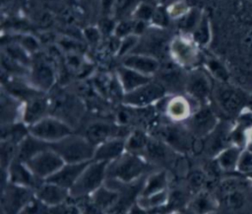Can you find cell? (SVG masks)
<instances>
[{
  "mask_svg": "<svg viewBox=\"0 0 252 214\" xmlns=\"http://www.w3.org/2000/svg\"><path fill=\"white\" fill-rule=\"evenodd\" d=\"M150 138L142 130H135L126 140V150L129 153L142 156L145 153Z\"/></svg>",
  "mask_w": 252,
  "mask_h": 214,
  "instance_id": "f1b7e54d",
  "label": "cell"
},
{
  "mask_svg": "<svg viewBox=\"0 0 252 214\" xmlns=\"http://www.w3.org/2000/svg\"><path fill=\"white\" fill-rule=\"evenodd\" d=\"M106 162L92 161L80 175L77 181L69 189L72 197H86L100 187L106 178Z\"/></svg>",
  "mask_w": 252,
  "mask_h": 214,
  "instance_id": "3957f363",
  "label": "cell"
},
{
  "mask_svg": "<svg viewBox=\"0 0 252 214\" xmlns=\"http://www.w3.org/2000/svg\"><path fill=\"white\" fill-rule=\"evenodd\" d=\"M153 18L157 24H159V25L166 24V16L161 9H158V11H156L153 15Z\"/></svg>",
  "mask_w": 252,
  "mask_h": 214,
  "instance_id": "f6af8a7d",
  "label": "cell"
},
{
  "mask_svg": "<svg viewBox=\"0 0 252 214\" xmlns=\"http://www.w3.org/2000/svg\"><path fill=\"white\" fill-rule=\"evenodd\" d=\"M242 150L240 147L233 145L224 148L217 155L216 163L220 171L231 172L237 169L238 160Z\"/></svg>",
  "mask_w": 252,
  "mask_h": 214,
  "instance_id": "cb8c5ba5",
  "label": "cell"
},
{
  "mask_svg": "<svg viewBox=\"0 0 252 214\" xmlns=\"http://www.w3.org/2000/svg\"><path fill=\"white\" fill-rule=\"evenodd\" d=\"M247 176H248L249 178H252V172H251V173H249Z\"/></svg>",
  "mask_w": 252,
  "mask_h": 214,
  "instance_id": "816d5d0a",
  "label": "cell"
},
{
  "mask_svg": "<svg viewBox=\"0 0 252 214\" xmlns=\"http://www.w3.org/2000/svg\"><path fill=\"white\" fill-rule=\"evenodd\" d=\"M55 76L52 68L44 63H36L32 71V81L40 90H48L54 83Z\"/></svg>",
  "mask_w": 252,
  "mask_h": 214,
  "instance_id": "603a6c76",
  "label": "cell"
},
{
  "mask_svg": "<svg viewBox=\"0 0 252 214\" xmlns=\"http://www.w3.org/2000/svg\"><path fill=\"white\" fill-rule=\"evenodd\" d=\"M151 168L154 167H152L142 156L126 152L108 163L106 178L129 183L148 176L147 174L153 172H150Z\"/></svg>",
  "mask_w": 252,
  "mask_h": 214,
  "instance_id": "6da1fadb",
  "label": "cell"
},
{
  "mask_svg": "<svg viewBox=\"0 0 252 214\" xmlns=\"http://www.w3.org/2000/svg\"><path fill=\"white\" fill-rule=\"evenodd\" d=\"M132 29H135V25L129 22H123L121 24H119L116 28V35L118 36H122L127 35L128 33H130L132 31Z\"/></svg>",
  "mask_w": 252,
  "mask_h": 214,
  "instance_id": "ab89813d",
  "label": "cell"
},
{
  "mask_svg": "<svg viewBox=\"0 0 252 214\" xmlns=\"http://www.w3.org/2000/svg\"><path fill=\"white\" fill-rule=\"evenodd\" d=\"M85 36L86 37L88 38V40L92 41V42H94L98 39L99 37V34L97 32L96 29H93V28H89V29H86L85 31Z\"/></svg>",
  "mask_w": 252,
  "mask_h": 214,
  "instance_id": "ee69618b",
  "label": "cell"
},
{
  "mask_svg": "<svg viewBox=\"0 0 252 214\" xmlns=\"http://www.w3.org/2000/svg\"><path fill=\"white\" fill-rule=\"evenodd\" d=\"M50 148L68 164L91 162L94 160L95 152L94 145L86 137L72 134L57 142L50 143Z\"/></svg>",
  "mask_w": 252,
  "mask_h": 214,
  "instance_id": "7a4b0ae2",
  "label": "cell"
},
{
  "mask_svg": "<svg viewBox=\"0 0 252 214\" xmlns=\"http://www.w3.org/2000/svg\"><path fill=\"white\" fill-rule=\"evenodd\" d=\"M124 66L149 75L157 72L159 68L158 61L147 55H130L124 59Z\"/></svg>",
  "mask_w": 252,
  "mask_h": 214,
  "instance_id": "7402d4cb",
  "label": "cell"
},
{
  "mask_svg": "<svg viewBox=\"0 0 252 214\" xmlns=\"http://www.w3.org/2000/svg\"><path fill=\"white\" fill-rule=\"evenodd\" d=\"M137 42V37L136 36H128L126 37V39L122 42L120 49H119V54L122 55L125 52H127L130 48H132Z\"/></svg>",
  "mask_w": 252,
  "mask_h": 214,
  "instance_id": "60d3db41",
  "label": "cell"
},
{
  "mask_svg": "<svg viewBox=\"0 0 252 214\" xmlns=\"http://www.w3.org/2000/svg\"><path fill=\"white\" fill-rule=\"evenodd\" d=\"M236 170L241 174H245V175H248L249 173L252 172V152L251 151L247 149L242 150L238 160Z\"/></svg>",
  "mask_w": 252,
  "mask_h": 214,
  "instance_id": "e575fe53",
  "label": "cell"
},
{
  "mask_svg": "<svg viewBox=\"0 0 252 214\" xmlns=\"http://www.w3.org/2000/svg\"><path fill=\"white\" fill-rule=\"evenodd\" d=\"M7 175L12 184L24 186V187H34L38 186V178L32 173L25 163L14 160L7 169Z\"/></svg>",
  "mask_w": 252,
  "mask_h": 214,
  "instance_id": "4fadbf2b",
  "label": "cell"
},
{
  "mask_svg": "<svg viewBox=\"0 0 252 214\" xmlns=\"http://www.w3.org/2000/svg\"><path fill=\"white\" fill-rule=\"evenodd\" d=\"M82 201L80 202V209L84 214H102V209L98 207L91 198L87 199L86 197H82Z\"/></svg>",
  "mask_w": 252,
  "mask_h": 214,
  "instance_id": "8d00e7d4",
  "label": "cell"
},
{
  "mask_svg": "<svg viewBox=\"0 0 252 214\" xmlns=\"http://www.w3.org/2000/svg\"><path fill=\"white\" fill-rule=\"evenodd\" d=\"M68 194H70L69 189L60 186L56 183L45 181L36 187L37 197L44 203L49 205H59L65 201Z\"/></svg>",
  "mask_w": 252,
  "mask_h": 214,
  "instance_id": "2e32d148",
  "label": "cell"
},
{
  "mask_svg": "<svg viewBox=\"0 0 252 214\" xmlns=\"http://www.w3.org/2000/svg\"><path fill=\"white\" fill-rule=\"evenodd\" d=\"M158 139L161 140L172 148L175 152L185 154L191 151L193 139L190 134L183 129L175 125H164L158 128Z\"/></svg>",
  "mask_w": 252,
  "mask_h": 214,
  "instance_id": "ba28073f",
  "label": "cell"
},
{
  "mask_svg": "<svg viewBox=\"0 0 252 214\" xmlns=\"http://www.w3.org/2000/svg\"><path fill=\"white\" fill-rule=\"evenodd\" d=\"M246 149L252 152V128L248 131L247 141H246Z\"/></svg>",
  "mask_w": 252,
  "mask_h": 214,
  "instance_id": "f907efd6",
  "label": "cell"
},
{
  "mask_svg": "<svg viewBox=\"0 0 252 214\" xmlns=\"http://www.w3.org/2000/svg\"><path fill=\"white\" fill-rule=\"evenodd\" d=\"M118 76L126 93L134 91L135 89L151 82V78L148 75L142 74L125 66L118 69Z\"/></svg>",
  "mask_w": 252,
  "mask_h": 214,
  "instance_id": "44dd1931",
  "label": "cell"
},
{
  "mask_svg": "<svg viewBox=\"0 0 252 214\" xmlns=\"http://www.w3.org/2000/svg\"><path fill=\"white\" fill-rule=\"evenodd\" d=\"M30 133L35 138L50 144L71 135L72 128L59 118L44 117L31 125Z\"/></svg>",
  "mask_w": 252,
  "mask_h": 214,
  "instance_id": "277c9868",
  "label": "cell"
},
{
  "mask_svg": "<svg viewBox=\"0 0 252 214\" xmlns=\"http://www.w3.org/2000/svg\"><path fill=\"white\" fill-rule=\"evenodd\" d=\"M187 77L184 76L181 69L174 64H166L159 71L160 84L165 88L179 90L186 85Z\"/></svg>",
  "mask_w": 252,
  "mask_h": 214,
  "instance_id": "d6986e66",
  "label": "cell"
},
{
  "mask_svg": "<svg viewBox=\"0 0 252 214\" xmlns=\"http://www.w3.org/2000/svg\"><path fill=\"white\" fill-rule=\"evenodd\" d=\"M185 88L191 97L199 101L207 99L211 93L210 80L202 71L191 72L187 76Z\"/></svg>",
  "mask_w": 252,
  "mask_h": 214,
  "instance_id": "9a60e30c",
  "label": "cell"
},
{
  "mask_svg": "<svg viewBox=\"0 0 252 214\" xmlns=\"http://www.w3.org/2000/svg\"><path fill=\"white\" fill-rule=\"evenodd\" d=\"M216 99L221 109L229 114L239 113L245 104L244 95L227 86H221L216 91Z\"/></svg>",
  "mask_w": 252,
  "mask_h": 214,
  "instance_id": "9c48e42d",
  "label": "cell"
},
{
  "mask_svg": "<svg viewBox=\"0 0 252 214\" xmlns=\"http://www.w3.org/2000/svg\"><path fill=\"white\" fill-rule=\"evenodd\" d=\"M172 51L182 63H191L195 59V51L192 46L182 40H175L172 44Z\"/></svg>",
  "mask_w": 252,
  "mask_h": 214,
  "instance_id": "4dcf8cb0",
  "label": "cell"
},
{
  "mask_svg": "<svg viewBox=\"0 0 252 214\" xmlns=\"http://www.w3.org/2000/svg\"><path fill=\"white\" fill-rule=\"evenodd\" d=\"M122 129L103 121L89 124L86 128V138L94 145L101 144L112 138H123L120 134Z\"/></svg>",
  "mask_w": 252,
  "mask_h": 214,
  "instance_id": "8fae6325",
  "label": "cell"
},
{
  "mask_svg": "<svg viewBox=\"0 0 252 214\" xmlns=\"http://www.w3.org/2000/svg\"><path fill=\"white\" fill-rule=\"evenodd\" d=\"M27 130L25 126L22 124H15L9 126L7 128H3L2 136L4 141H10L12 143L17 144L18 142H22L27 136Z\"/></svg>",
  "mask_w": 252,
  "mask_h": 214,
  "instance_id": "1f68e13d",
  "label": "cell"
},
{
  "mask_svg": "<svg viewBox=\"0 0 252 214\" xmlns=\"http://www.w3.org/2000/svg\"><path fill=\"white\" fill-rule=\"evenodd\" d=\"M224 200L228 207L236 210L240 209L244 203H245V195L243 191L239 188L236 190H233L231 192L224 194Z\"/></svg>",
  "mask_w": 252,
  "mask_h": 214,
  "instance_id": "d6a6232c",
  "label": "cell"
},
{
  "mask_svg": "<svg viewBox=\"0 0 252 214\" xmlns=\"http://www.w3.org/2000/svg\"><path fill=\"white\" fill-rule=\"evenodd\" d=\"M191 208L195 214H207L215 208V200L207 190L196 193L191 201Z\"/></svg>",
  "mask_w": 252,
  "mask_h": 214,
  "instance_id": "83f0119b",
  "label": "cell"
},
{
  "mask_svg": "<svg viewBox=\"0 0 252 214\" xmlns=\"http://www.w3.org/2000/svg\"><path fill=\"white\" fill-rule=\"evenodd\" d=\"M165 91V88L160 83L149 82L134 91L126 93L124 103L129 106L144 107L163 98Z\"/></svg>",
  "mask_w": 252,
  "mask_h": 214,
  "instance_id": "52a82bcc",
  "label": "cell"
},
{
  "mask_svg": "<svg viewBox=\"0 0 252 214\" xmlns=\"http://www.w3.org/2000/svg\"><path fill=\"white\" fill-rule=\"evenodd\" d=\"M170 182V174L165 169L155 170L148 174L141 192L142 196L151 195L167 189Z\"/></svg>",
  "mask_w": 252,
  "mask_h": 214,
  "instance_id": "e0dca14e",
  "label": "cell"
},
{
  "mask_svg": "<svg viewBox=\"0 0 252 214\" xmlns=\"http://www.w3.org/2000/svg\"><path fill=\"white\" fill-rule=\"evenodd\" d=\"M216 125V115L209 107L200 108L189 119V129L198 138L211 133Z\"/></svg>",
  "mask_w": 252,
  "mask_h": 214,
  "instance_id": "30bf717a",
  "label": "cell"
},
{
  "mask_svg": "<svg viewBox=\"0 0 252 214\" xmlns=\"http://www.w3.org/2000/svg\"><path fill=\"white\" fill-rule=\"evenodd\" d=\"M208 68L210 69L211 73L220 81L221 82H226L228 80V73L224 66L219 62L216 59H209L208 60Z\"/></svg>",
  "mask_w": 252,
  "mask_h": 214,
  "instance_id": "836d02e7",
  "label": "cell"
},
{
  "mask_svg": "<svg viewBox=\"0 0 252 214\" xmlns=\"http://www.w3.org/2000/svg\"><path fill=\"white\" fill-rule=\"evenodd\" d=\"M130 3V0H115V4H116V8L118 11H122L124 10Z\"/></svg>",
  "mask_w": 252,
  "mask_h": 214,
  "instance_id": "c3c4849f",
  "label": "cell"
},
{
  "mask_svg": "<svg viewBox=\"0 0 252 214\" xmlns=\"http://www.w3.org/2000/svg\"><path fill=\"white\" fill-rule=\"evenodd\" d=\"M89 163L90 162L79 163V164L65 163V165L60 170H58L54 175H52L47 179H45V181L53 182L67 189H70L74 185V183L77 181L80 175L82 174V172L85 170V168L88 166Z\"/></svg>",
  "mask_w": 252,
  "mask_h": 214,
  "instance_id": "7c38bea8",
  "label": "cell"
},
{
  "mask_svg": "<svg viewBox=\"0 0 252 214\" xmlns=\"http://www.w3.org/2000/svg\"><path fill=\"white\" fill-rule=\"evenodd\" d=\"M129 214H147V212L145 211V208H143L139 204H137V205L132 206Z\"/></svg>",
  "mask_w": 252,
  "mask_h": 214,
  "instance_id": "681fc988",
  "label": "cell"
},
{
  "mask_svg": "<svg viewBox=\"0 0 252 214\" xmlns=\"http://www.w3.org/2000/svg\"><path fill=\"white\" fill-rule=\"evenodd\" d=\"M48 109V103L42 97H34L29 100L23 113L24 121L28 124H34L45 117Z\"/></svg>",
  "mask_w": 252,
  "mask_h": 214,
  "instance_id": "ffe728a7",
  "label": "cell"
},
{
  "mask_svg": "<svg viewBox=\"0 0 252 214\" xmlns=\"http://www.w3.org/2000/svg\"><path fill=\"white\" fill-rule=\"evenodd\" d=\"M50 148V144L35 138L34 136H27L20 144L19 148L17 149V154L15 160L27 163L32 157L37 155L43 150Z\"/></svg>",
  "mask_w": 252,
  "mask_h": 214,
  "instance_id": "ac0fdd59",
  "label": "cell"
},
{
  "mask_svg": "<svg viewBox=\"0 0 252 214\" xmlns=\"http://www.w3.org/2000/svg\"><path fill=\"white\" fill-rule=\"evenodd\" d=\"M119 192L112 190L102 184L91 194V199L102 210L111 208L118 200Z\"/></svg>",
  "mask_w": 252,
  "mask_h": 214,
  "instance_id": "484cf974",
  "label": "cell"
},
{
  "mask_svg": "<svg viewBox=\"0 0 252 214\" xmlns=\"http://www.w3.org/2000/svg\"><path fill=\"white\" fill-rule=\"evenodd\" d=\"M7 53L10 58H12L13 60H15L17 62L27 63V61H28V58L25 55L24 51L18 46H9L7 48Z\"/></svg>",
  "mask_w": 252,
  "mask_h": 214,
  "instance_id": "f35d334b",
  "label": "cell"
},
{
  "mask_svg": "<svg viewBox=\"0 0 252 214\" xmlns=\"http://www.w3.org/2000/svg\"><path fill=\"white\" fill-rule=\"evenodd\" d=\"M22 43L24 44V46H26L27 48H29L31 50H34V49H36L38 47L36 40L33 37H31V36L23 37Z\"/></svg>",
  "mask_w": 252,
  "mask_h": 214,
  "instance_id": "bcb514c9",
  "label": "cell"
},
{
  "mask_svg": "<svg viewBox=\"0 0 252 214\" xmlns=\"http://www.w3.org/2000/svg\"><path fill=\"white\" fill-rule=\"evenodd\" d=\"M208 180V175L205 170L193 169L188 172L184 178V184L189 192H194V195L203 190Z\"/></svg>",
  "mask_w": 252,
  "mask_h": 214,
  "instance_id": "4316f807",
  "label": "cell"
},
{
  "mask_svg": "<svg viewBox=\"0 0 252 214\" xmlns=\"http://www.w3.org/2000/svg\"><path fill=\"white\" fill-rule=\"evenodd\" d=\"M126 150V140L124 138H112L95 148L93 161L110 163L120 157Z\"/></svg>",
  "mask_w": 252,
  "mask_h": 214,
  "instance_id": "5bb4252c",
  "label": "cell"
},
{
  "mask_svg": "<svg viewBox=\"0 0 252 214\" xmlns=\"http://www.w3.org/2000/svg\"><path fill=\"white\" fill-rule=\"evenodd\" d=\"M210 34H209V28L206 21H203L201 25L196 29L194 33V37L197 41L200 43H206L209 39Z\"/></svg>",
  "mask_w": 252,
  "mask_h": 214,
  "instance_id": "74e56055",
  "label": "cell"
},
{
  "mask_svg": "<svg viewBox=\"0 0 252 214\" xmlns=\"http://www.w3.org/2000/svg\"><path fill=\"white\" fill-rule=\"evenodd\" d=\"M68 64L73 67V68H78L80 67V59L79 57L75 56V55H71L68 57Z\"/></svg>",
  "mask_w": 252,
  "mask_h": 214,
  "instance_id": "7dc6e473",
  "label": "cell"
},
{
  "mask_svg": "<svg viewBox=\"0 0 252 214\" xmlns=\"http://www.w3.org/2000/svg\"><path fill=\"white\" fill-rule=\"evenodd\" d=\"M25 164L39 180H45L60 170L65 165V162L55 151L48 148L35 155Z\"/></svg>",
  "mask_w": 252,
  "mask_h": 214,
  "instance_id": "5b68a950",
  "label": "cell"
},
{
  "mask_svg": "<svg viewBox=\"0 0 252 214\" xmlns=\"http://www.w3.org/2000/svg\"><path fill=\"white\" fill-rule=\"evenodd\" d=\"M2 120L10 122L16 115V105L10 98H2Z\"/></svg>",
  "mask_w": 252,
  "mask_h": 214,
  "instance_id": "d590c367",
  "label": "cell"
},
{
  "mask_svg": "<svg viewBox=\"0 0 252 214\" xmlns=\"http://www.w3.org/2000/svg\"><path fill=\"white\" fill-rule=\"evenodd\" d=\"M178 155L172 148L159 139L150 138L143 158L154 168H171Z\"/></svg>",
  "mask_w": 252,
  "mask_h": 214,
  "instance_id": "8992f818",
  "label": "cell"
},
{
  "mask_svg": "<svg viewBox=\"0 0 252 214\" xmlns=\"http://www.w3.org/2000/svg\"><path fill=\"white\" fill-rule=\"evenodd\" d=\"M181 23H182L181 24L182 28H184L186 30L191 29L195 25V23H196V15L194 13L189 14L186 18H184V20Z\"/></svg>",
  "mask_w": 252,
  "mask_h": 214,
  "instance_id": "7bdbcfd3",
  "label": "cell"
},
{
  "mask_svg": "<svg viewBox=\"0 0 252 214\" xmlns=\"http://www.w3.org/2000/svg\"><path fill=\"white\" fill-rule=\"evenodd\" d=\"M137 15H138L139 18L147 20V19H149L152 15H154V12H153V9H152L150 6H148V5H143V6H141V7L139 8V10H138V12H137Z\"/></svg>",
  "mask_w": 252,
  "mask_h": 214,
  "instance_id": "b9f144b4",
  "label": "cell"
},
{
  "mask_svg": "<svg viewBox=\"0 0 252 214\" xmlns=\"http://www.w3.org/2000/svg\"><path fill=\"white\" fill-rule=\"evenodd\" d=\"M167 115L173 120H182L190 115V104L182 97H174L167 101L164 107Z\"/></svg>",
  "mask_w": 252,
  "mask_h": 214,
  "instance_id": "d4e9b609",
  "label": "cell"
},
{
  "mask_svg": "<svg viewBox=\"0 0 252 214\" xmlns=\"http://www.w3.org/2000/svg\"><path fill=\"white\" fill-rule=\"evenodd\" d=\"M168 197H169V191L165 189V190L153 193L147 196L140 195L138 199V204L145 209L158 208V207H161L168 200Z\"/></svg>",
  "mask_w": 252,
  "mask_h": 214,
  "instance_id": "f546056e",
  "label": "cell"
}]
</instances>
